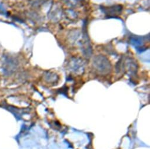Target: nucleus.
I'll return each instance as SVG.
<instances>
[{"mask_svg":"<svg viewBox=\"0 0 150 149\" xmlns=\"http://www.w3.org/2000/svg\"><path fill=\"white\" fill-rule=\"evenodd\" d=\"M94 66L96 67L97 70L100 72L105 73L110 70V63L108 62V59L101 55L97 56L94 61Z\"/></svg>","mask_w":150,"mask_h":149,"instance_id":"1","label":"nucleus"}]
</instances>
